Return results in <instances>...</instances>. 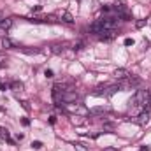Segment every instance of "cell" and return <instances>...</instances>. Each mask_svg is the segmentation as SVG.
<instances>
[{
    "label": "cell",
    "instance_id": "13",
    "mask_svg": "<svg viewBox=\"0 0 151 151\" xmlns=\"http://www.w3.org/2000/svg\"><path fill=\"white\" fill-rule=\"evenodd\" d=\"M90 113H91V114H100V113H109V107H106V106H100V107H93V109H90Z\"/></svg>",
    "mask_w": 151,
    "mask_h": 151
},
{
    "label": "cell",
    "instance_id": "20",
    "mask_svg": "<svg viewBox=\"0 0 151 151\" xmlns=\"http://www.w3.org/2000/svg\"><path fill=\"white\" fill-rule=\"evenodd\" d=\"M21 125H25V127H28V125H30V121H28L27 118H21Z\"/></svg>",
    "mask_w": 151,
    "mask_h": 151
},
{
    "label": "cell",
    "instance_id": "15",
    "mask_svg": "<svg viewBox=\"0 0 151 151\" xmlns=\"http://www.w3.org/2000/svg\"><path fill=\"white\" fill-rule=\"evenodd\" d=\"M32 148H34V150H40V148H42V142H40V141H34V142H32Z\"/></svg>",
    "mask_w": 151,
    "mask_h": 151
},
{
    "label": "cell",
    "instance_id": "10",
    "mask_svg": "<svg viewBox=\"0 0 151 151\" xmlns=\"http://www.w3.org/2000/svg\"><path fill=\"white\" fill-rule=\"evenodd\" d=\"M99 37L102 39V40L114 39V37H116V30H104V32H100V34H99Z\"/></svg>",
    "mask_w": 151,
    "mask_h": 151
},
{
    "label": "cell",
    "instance_id": "24",
    "mask_svg": "<svg viewBox=\"0 0 151 151\" xmlns=\"http://www.w3.org/2000/svg\"><path fill=\"white\" fill-rule=\"evenodd\" d=\"M2 19H4V14H2V12H0V23H2Z\"/></svg>",
    "mask_w": 151,
    "mask_h": 151
},
{
    "label": "cell",
    "instance_id": "8",
    "mask_svg": "<svg viewBox=\"0 0 151 151\" xmlns=\"http://www.w3.org/2000/svg\"><path fill=\"white\" fill-rule=\"evenodd\" d=\"M128 76L130 74H128L127 69H116V70H114V77H116L118 81H123V79H127Z\"/></svg>",
    "mask_w": 151,
    "mask_h": 151
},
{
    "label": "cell",
    "instance_id": "6",
    "mask_svg": "<svg viewBox=\"0 0 151 151\" xmlns=\"http://www.w3.org/2000/svg\"><path fill=\"white\" fill-rule=\"evenodd\" d=\"M2 47L4 49H14V47H18V42L11 37H4L2 39Z\"/></svg>",
    "mask_w": 151,
    "mask_h": 151
},
{
    "label": "cell",
    "instance_id": "19",
    "mask_svg": "<svg viewBox=\"0 0 151 151\" xmlns=\"http://www.w3.org/2000/svg\"><path fill=\"white\" fill-rule=\"evenodd\" d=\"M81 47H83V42H76L74 44V51H79Z\"/></svg>",
    "mask_w": 151,
    "mask_h": 151
},
{
    "label": "cell",
    "instance_id": "16",
    "mask_svg": "<svg viewBox=\"0 0 151 151\" xmlns=\"http://www.w3.org/2000/svg\"><path fill=\"white\" fill-rule=\"evenodd\" d=\"M134 44H135V40H134V39H130V37L125 39V46H134Z\"/></svg>",
    "mask_w": 151,
    "mask_h": 151
},
{
    "label": "cell",
    "instance_id": "11",
    "mask_svg": "<svg viewBox=\"0 0 151 151\" xmlns=\"http://www.w3.org/2000/svg\"><path fill=\"white\" fill-rule=\"evenodd\" d=\"M23 88H25V86H23L21 81H12V83H11V90H12L14 93H21Z\"/></svg>",
    "mask_w": 151,
    "mask_h": 151
},
{
    "label": "cell",
    "instance_id": "17",
    "mask_svg": "<svg viewBox=\"0 0 151 151\" xmlns=\"http://www.w3.org/2000/svg\"><path fill=\"white\" fill-rule=\"evenodd\" d=\"M144 25H146V19H141V21H137V23H135V27H137V28H142Z\"/></svg>",
    "mask_w": 151,
    "mask_h": 151
},
{
    "label": "cell",
    "instance_id": "18",
    "mask_svg": "<svg viewBox=\"0 0 151 151\" xmlns=\"http://www.w3.org/2000/svg\"><path fill=\"white\" fill-rule=\"evenodd\" d=\"M44 76H46V77H53V76H55V72H53L51 69H46V72H44Z\"/></svg>",
    "mask_w": 151,
    "mask_h": 151
},
{
    "label": "cell",
    "instance_id": "2",
    "mask_svg": "<svg viewBox=\"0 0 151 151\" xmlns=\"http://www.w3.org/2000/svg\"><path fill=\"white\" fill-rule=\"evenodd\" d=\"M151 97V91L150 90H137L134 93V97L130 99V104L132 106H144Z\"/></svg>",
    "mask_w": 151,
    "mask_h": 151
},
{
    "label": "cell",
    "instance_id": "14",
    "mask_svg": "<svg viewBox=\"0 0 151 151\" xmlns=\"http://www.w3.org/2000/svg\"><path fill=\"white\" fill-rule=\"evenodd\" d=\"M74 146H76V150L77 151H88V146L83 144V142H74Z\"/></svg>",
    "mask_w": 151,
    "mask_h": 151
},
{
    "label": "cell",
    "instance_id": "1",
    "mask_svg": "<svg viewBox=\"0 0 151 151\" xmlns=\"http://www.w3.org/2000/svg\"><path fill=\"white\" fill-rule=\"evenodd\" d=\"M116 91H121L119 83L118 84H104V86H99V88L93 90V95L95 97H111Z\"/></svg>",
    "mask_w": 151,
    "mask_h": 151
},
{
    "label": "cell",
    "instance_id": "21",
    "mask_svg": "<svg viewBox=\"0 0 151 151\" xmlns=\"http://www.w3.org/2000/svg\"><path fill=\"white\" fill-rule=\"evenodd\" d=\"M21 106H23L27 111H30V106H28V102H25V100H23V102H21Z\"/></svg>",
    "mask_w": 151,
    "mask_h": 151
},
{
    "label": "cell",
    "instance_id": "22",
    "mask_svg": "<svg viewBox=\"0 0 151 151\" xmlns=\"http://www.w3.org/2000/svg\"><path fill=\"white\" fill-rule=\"evenodd\" d=\"M23 137H25V135H23V134H16V139H18V141H21V139H23Z\"/></svg>",
    "mask_w": 151,
    "mask_h": 151
},
{
    "label": "cell",
    "instance_id": "5",
    "mask_svg": "<svg viewBox=\"0 0 151 151\" xmlns=\"http://www.w3.org/2000/svg\"><path fill=\"white\" fill-rule=\"evenodd\" d=\"M0 141L2 142H7V144H14V141L11 139V134L5 127H0Z\"/></svg>",
    "mask_w": 151,
    "mask_h": 151
},
{
    "label": "cell",
    "instance_id": "9",
    "mask_svg": "<svg viewBox=\"0 0 151 151\" xmlns=\"http://www.w3.org/2000/svg\"><path fill=\"white\" fill-rule=\"evenodd\" d=\"M135 121H137L139 125H142V127H144V125L150 121V113H148V111H142V113L137 116V119H135Z\"/></svg>",
    "mask_w": 151,
    "mask_h": 151
},
{
    "label": "cell",
    "instance_id": "4",
    "mask_svg": "<svg viewBox=\"0 0 151 151\" xmlns=\"http://www.w3.org/2000/svg\"><path fill=\"white\" fill-rule=\"evenodd\" d=\"M11 27H12V19L11 18H4L2 19V23H0V37H7V34H9V30H11Z\"/></svg>",
    "mask_w": 151,
    "mask_h": 151
},
{
    "label": "cell",
    "instance_id": "3",
    "mask_svg": "<svg viewBox=\"0 0 151 151\" xmlns=\"http://www.w3.org/2000/svg\"><path fill=\"white\" fill-rule=\"evenodd\" d=\"M65 109L69 111V113H74V114H81V116H86V114L90 113L83 104H76V102H72V104H67L65 106Z\"/></svg>",
    "mask_w": 151,
    "mask_h": 151
},
{
    "label": "cell",
    "instance_id": "25",
    "mask_svg": "<svg viewBox=\"0 0 151 151\" xmlns=\"http://www.w3.org/2000/svg\"><path fill=\"white\" fill-rule=\"evenodd\" d=\"M0 109H2V107H0Z\"/></svg>",
    "mask_w": 151,
    "mask_h": 151
},
{
    "label": "cell",
    "instance_id": "23",
    "mask_svg": "<svg viewBox=\"0 0 151 151\" xmlns=\"http://www.w3.org/2000/svg\"><path fill=\"white\" fill-rule=\"evenodd\" d=\"M5 88H7V86H5V84H4V83H0V90H2V91H4V90H5Z\"/></svg>",
    "mask_w": 151,
    "mask_h": 151
},
{
    "label": "cell",
    "instance_id": "12",
    "mask_svg": "<svg viewBox=\"0 0 151 151\" xmlns=\"http://www.w3.org/2000/svg\"><path fill=\"white\" fill-rule=\"evenodd\" d=\"M60 18H62L60 21H65V23H69V25H70V23H74V18H72V14H70V12H67V11L60 12Z\"/></svg>",
    "mask_w": 151,
    "mask_h": 151
},
{
    "label": "cell",
    "instance_id": "7",
    "mask_svg": "<svg viewBox=\"0 0 151 151\" xmlns=\"http://www.w3.org/2000/svg\"><path fill=\"white\" fill-rule=\"evenodd\" d=\"M65 46H67V42H56V44L51 46V53L53 55H60V53L65 51Z\"/></svg>",
    "mask_w": 151,
    "mask_h": 151
}]
</instances>
